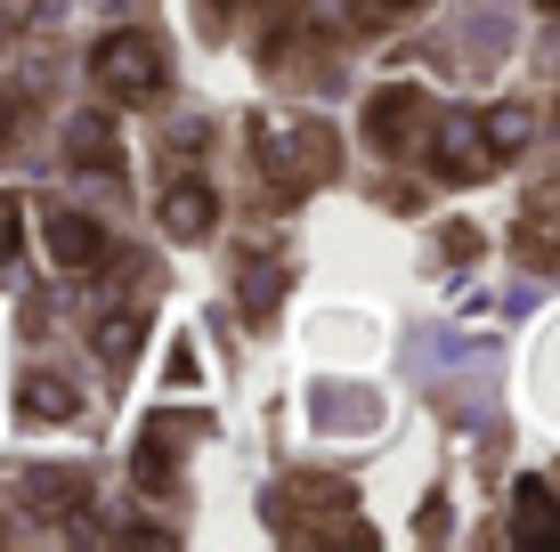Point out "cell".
I'll list each match as a JSON object with an SVG mask.
<instances>
[{
    "mask_svg": "<svg viewBox=\"0 0 560 552\" xmlns=\"http://www.w3.org/2000/svg\"><path fill=\"white\" fill-rule=\"evenodd\" d=\"M42 236H49V260L66 277H98V269H114V236L90 212H73V203H49L42 212Z\"/></svg>",
    "mask_w": 560,
    "mask_h": 552,
    "instance_id": "3957f363",
    "label": "cell"
},
{
    "mask_svg": "<svg viewBox=\"0 0 560 552\" xmlns=\"http://www.w3.org/2000/svg\"><path fill=\"white\" fill-rule=\"evenodd\" d=\"M431 130V171L439 179H488L495 171V146H488V130L471 122V114H439V122H422Z\"/></svg>",
    "mask_w": 560,
    "mask_h": 552,
    "instance_id": "277c9868",
    "label": "cell"
},
{
    "mask_svg": "<svg viewBox=\"0 0 560 552\" xmlns=\"http://www.w3.org/2000/svg\"><path fill=\"white\" fill-rule=\"evenodd\" d=\"M25 106H33V90L0 73V139H16V130H25Z\"/></svg>",
    "mask_w": 560,
    "mask_h": 552,
    "instance_id": "5bb4252c",
    "label": "cell"
},
{
    "mask_svg": "<svg viewBox=\"0 0 560 552\" xmlns=\"http://www.w3.org/2000/svg\"><path fill=\"white\" fill-rule=\"evenodd\" d=\"M90 73H98V90L114 106H154L171 90V66H163V42L139 25H122V33H106L98 57H90Z\"/></svg>",
    "mask_w": 560,
    "mask_h": 552,
    "instance_id": "7a4b0ae2",
    "label": "cell"
},
{
    "mask_svg": "<svg viewBox=\"0 0 560 552\" xmlns=\"http://www.w3.org/2000/svg\"><path fill=\"white\" fill-rule=\"evenodd\" d=\"M536 9H552V16H560V0H536Z\"/></svg>",
    "mask_w": 560,
    "mask_h": 552,
    "instance_id": "ac0fdd59",
    "label": "cell"
},
{
    "mask_svg": "<svg viewBox=\"0 0 560 552\" xmlns=\"http://www.w3.org/2000/svg\"><path fill=\"white\" fill-rule=\"evenodd\" d=\"M520 537L560 544V504H552V488H545V480H528V488H520Z\"/></svg>",
    "mask_w": 560,
    "mask_h": 552,
    "instance_id": "8fae6325",
    "label": "cell"
},
{
    "mask_svg": "<svg viewBox=\"0 0 560 552\" xmlns=\"http://www.w3.org/2000/svg\"><path fill=\"white\" fill-rule=\"evenodd\" d=\"M520 269H560V179H545L520 203Z\"/></svg>",
    "mask_w": 560,
    "mask_h": 552,
    "instance_id": "52a82bcc",
    "label": "cell"
},
{
    "mask_svg": "<svg viewBox=\"0 0 560 552\" xmlns=\"http://www.w3.org/2000/svg\"><path fill=\"white\" fill-rule=\"evenodd\" d=\"M422 114H431V98H422L415 82L374 90V106H365V139H374L382 155H398V146H415V139H422Z\"/></svg>",
    "mask_w": 560,
    "mask_h": 552,
    "instance_id": "8992f818",
    "label": "cell"
},
{
    "mask_svg": "<svg viewBox=\"0 0 560 552\" xmlns=\"http://www.w3.org/2000/svg\"><path fill=\"white\" fill-rule=\"evenodd\" d=\"M154 212H163V227L179 244H196V236H211V220H220V196H211V179H196V171H171Z\"/></svg>",
    "mask_w": 560,
    "mask_h": 552,
    "instance_id": "5b68a950",
    "label": "cell"
},
{
    "mask_svg": "<svg viewBox=\"0 0 560 552\" xmlns=\"http://www.w3.org/2000/svg\"><path fill=\"white\" fill-rule=\"evenodd\" d=\"M66 163H73V171H106V179H122V130H114L106 114H73Z\"/></svg>",
    "mask_w": 560,
    "mask_h": 552,
    "instance_id": "ba28073f",
    "label": "cell"
},
{
    "mask_svg": "<svg viewBox=\"0 0 560 552\" xmlns=\"http://www.w3.org/2000/svg\"><path fill=\"white\" fill-rule=\"evenodd\" d=\"M25 252V212H16V196H0V269Z\"/></svg>",
    "mask_w": 560,
    "mask_h": 552,
    "instance_id": "9a60e30c",
    "label": "cell"
},
{
    "mask_svg": "<svg viewBox=\"0 0 560 552\" xmlns=\"http://www.w3.org/2000/svg\"><path fill=\"white\" fill-rule=\"evenodd\" d=\"M277 293H284V260H260V252H253V260H244V309L260 317Z\"/></svg>",
    "mask_w": 560,
    "mask_h": 552,
    "instance_id": "4fadbf2b",
    "label": "cell"
},
{
    "mask_svg": "<svg viewBox=\"0 0 560 552\" xmlns=\"http://www.w3.org/2000/svg\"><path fill=\"white\" fill-rule=\"evenodd\" d=\"M422 0H350V16L358 25H398V16H415Z\"/></svg>",
    "mask_w": 560,
    "mask_h": 552,
    "instance_id": "2e32d148",
    "label": "cell"
},
{
    "mask_svg": "<svg viewBox=\"0 0 560 552\" xmlns=\"http://www.w3.org/2000/svg\"><path fill=\"white\" fill-rule=\"evenodd\" d=\"M16 414H33V423H73V414H82V390L57 383V374H25V390H16Z\"/></svg>",
    "mask_w": 560,
    "mask_h": 552,
    "instance_id": "30bf717a",
    "label": "cell"
},
{
    "mask_svg": "<svg viewBox=\"0 0 560 552\" xmlns=\"http://www.w3.org/2000/svg\"><path fill=\"white\" fill-rule=\"evenodd\" d=\"M253 155H260V171H268V187L293 203V196H308V187H325V179L341 171V139H334V122L277 114V122L253 130Z\"/></svg>",
    "mask_w": 560,
    "mask_h": 552,
    "instance_id": "6da1fadb",
    "label": "cell"
},
{
    "mask_svg": "<svg viewBox=\"0 0 560 552\" xmlns=\"http://www.w3.org/2000/svg\"><path fill=\"white\" fill-rule=\"evenodd\" d=\"M139 341H147V317L139 309H98V317H90V350H98L106 366H130Z\"/></svg>",
    "mask_w": 560,
    "mask_h": 552,
    "instance_id": "9c48e42d",
    "label": "cell"
},
{
    "mask_svg": "<svg viewBox=\"0 0 560 552\" xmlns=\"http://www.w3.org/2000/svg\"><path fill=\"white\" fill-rule=\"evenodd\" d=\"M479 130H488V146H495V163H504V155H520V146H528V106H495L488 114V122H479Z\"/></svg>",
    "mask_w": 560,
    "mask_h": 552,
    "instance_id": "7c38bea8",
    "label": "cell"
},
{
    "mask_svg": "<svg viewBox=\"0 0 560 552\" xmlns=\"http://www.w3.org/2000/svg\"><path fill=\"white\" fill-rule=\"evenodd\" d=\"M439 252H447V260H463V269H471V260H479V227H447V236H439Z\"/></svg>",
    "mask_w": 560,
    "mask_h": 552,
    "instance_id": "e0dca14e",
    "label": "cell"
}]
</instances>
